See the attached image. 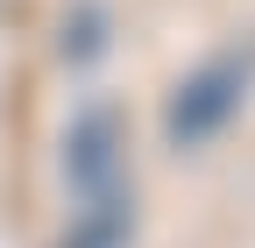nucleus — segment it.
Listing matches in <instances>:
<instances>
[{"label": "nucleus", "instance_id": "f257e3e1", "mask_svg": "<svg viewBox=\"0 0 255 248\" xmlns=\"http://www.w3.org/2000/svg\"><path fill=\"white\" fill-rule=\"evenodd\" d=\"M234 100H241V71H234V64H213L206 78H191L184 100L170 107V142H199V135H213L220 121L234 114Z\"/></svg>", "mask_w": 255, "mask_h": 248}, {"label": "nucleus", "instance_id": "f03ea898", "mask_svg": "<svg viewBox=\"0 0 255 248\" xmlns=\"http://www.w3.org/2000/svg\"><path fill=\"white\" fill-rule=\"evenodd\" d=\"M71 170H78V184H107L114 177V114H85L78 121V135H71Z\"/></svg>", "mask_w": 255, "mask_h": 248}]
</instances>
